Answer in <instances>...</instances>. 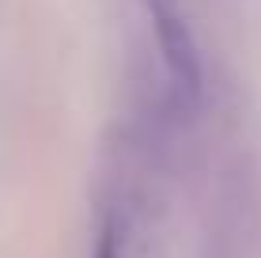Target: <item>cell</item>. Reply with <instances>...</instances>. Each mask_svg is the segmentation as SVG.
<instances>
[{"label": "cell", "mask_w": 261, "mask_h": 258, "mask_svg": "<svg viewBox=\"0 0 261 258\" xmlns=\"http://www.w3.org/2000/svg\"><path fill=\"white\" fill-rule=\"evenodd\" d=\"M144 4L151 12V31H155V42L163 50L170 80L178 84L186 99H197L201 95V57H197V42L190 27L178 12V0H144Z\"/></svg>", "instance_id": "1"}, {"label": "cell", "mask_w": 261, "mask_h": 258, "mask_svg": "<svg viewBox=\"0 0 261 258\" xmlns=\"http://www.w3.org/2000/svg\"><path fill=\"white\" fill-rule=\"evenodd\" d=\"M95 258H121V247H118V228L106 224L102 228V239H98V251Z\"/></svg>", "instance_id": "2"}]
</instances>
